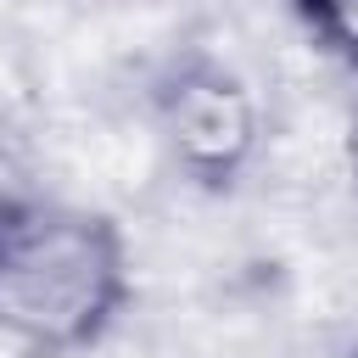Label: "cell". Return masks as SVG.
Returning a JSON list of instances; mask_svg holds the SVG:
<instances>
[{
  "label": "cell",
  "instance_id": "cell-1",
  "mask_svg": "<svg viewBox=\"0 0 358 358\" xmlns=\"http://www.w3.org/2000/svg\"><path fill=\"white\" fill-rule=\"evenodd\" d=\"M117 302V241L84 213H0V330L67 347Z\"/></svg>",
  "mask_w": 358,
  "mask_h": 358
},
{
  "label": "cell",
  "instance_id": "cell-3",
  "mask_svg": "<svg viewBox=\"0 0 358 358\" xmlns=\"http://www.w3.org/2000/svg\"><path fill=\"white\" fill-rule=\"evenodd\" d=\"M319 34L330 45H341L347 56H358V0H308Z\"/></svg>",
  "mask_w": 358,
  "mask_h": 358
},
{
  "label": "cell",
  "instance_id": "cell-4",
  "mask_svg": "<svg viewBox=\"0 0 358 358\" xmlns=\"http://www.w3.org/2000/svg\"><path fill=\"white\" fill-rule=\"evenodd\" d=\"M90 6H123V0H90Z\"/></svg>",
  "mask_w": 358,
  "mask_h": 358
},
{
  "label": "cell",
  "instance_id": "cell-2",
  "mask_svg": "<svg viewBox=\"0 0 358 358\" xmlns=\"http://www.w3.org/2000/svg\"><path fill=\"white\" fill-rule=\"evenodd\" d=\"M162 123L179 162L196 173H229L252 151V106L213 67H190L162 90Z\"/></svg>",
  "mask_w": 358,
  "mask_h": 358
}]
</instances>
